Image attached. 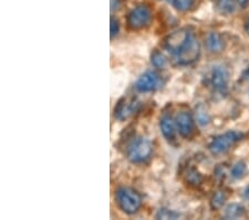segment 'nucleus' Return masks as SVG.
<instances>
[{
	"instance_id": "obj_19",
	"label": "nucleus",
	"mask_w": 249,
	"mask_h": 220,
	"mask_svg": "<svg viewBox=\"0 0 249 220\" xmlns=\"http://www.w3.org/2000/svg\"><path fill=\"white\" fill-rule=\"evenodd\" d=\"M246 171H247V167H246V165H245V162L239 161V162H237L234 167H232L231 176L236 179H239V178L244 177V175L246 174Z\"/></svg>"
},
{
	"instance_id": "obj_22",
	"label": "nucleus",
	"mask_w": 249,
	"mask_h": 220,
	"mask_svg": "<svg viewBox=\"0 0 249 220\" xmlns=\"http://www.w3.org/2000/svg\"><path fill=\"white\" fill-rule=\"evenodd\" d=\"M238 3H239V6H240V7L245 8V7H247V6H248L249 0H238Z\"/></svg>"
},
{
	"instance_id": "obj_21",
	"label": "nucleus",
	"mask_w": 249,
	"mask_h": 220,
	"mask_svg": "<svg viewBox=\"0 0 249 220\" xmlns=\"http://www.w3.org/2000/svg\"><path fill=\"white\" fill-rule=\"evenodd\" d=\"M110 30H111V38H114L115 36L119 34V31H120V22H119L118 19H115L113 17L111 18Z\"/></svg>"
},
{
	"instance_id": "obj_20",
	"label": "nucleus",
	"mask_w": 249,
	"mask_h": 220,
	"mask_svg": "<svg viewBox=\"0 0 249 220\" xmlns=\"http://www.w3.org/2000/svg\"><path fill=\"white\" fill-rule=\"evenodd\" d=\"M178 217L179 215L178 213L168 209H160L159 211V214L156 215V218L158 219H176Z\"/></svg>"
},
{
	"instance_id": "obj_11",
	"label": "nucleus",
	"mask_w": 249,
	"mask_h": 220,
	"mask_svg": "<svg viewBox=\"0 0 249 220\" xmlns=\"http://www.w3.org/2000/svg\"><path fill=\"white\" fill-rule=\"evenodd\" d=\"M160 130H162V134L167 141L173 142L176 138V123L174 120L170 116H164V117L160 119Z\"/></svg>"
},
{
	"instance_id": "obj_8",
	"label": "nucleus",
	"mask_w": 249,
	"mask_h": 220,
	"mask_svg": "<svg viewBox=\"0 0 249 220\" xmlns=\"http://www.w3.org/2000/svg\"><path fill=\"white\" fill-rule=\"evenodd\" d=\"M176 125L180 136L191 139L195 135V121L188 111H180L176 116Z\"/></svg>"
},
{
	"instance_id": "obj_12",
	"label": "nucleus",
	"mask_w": 249,
	"mask_h": 220,
	"mask_svg": "<svg viewBox=\"0 0 249 220\" xmlns=\"http://www.w3.org/2000/svg\"><path fill=\"white\" fill-rule=\"evenodd\" d=\"M206 43L207 48L212 51V53H219V51H222L225 47L224 39L222 38V36L217 33H212L208 35Z\"/></svg>"
},
{
	"instance_id": "obj_6",
	"label": "nucleus",
	"mask_w": 249,
	"mask_h": 220,
	"mask_svg": "<svg viewBox=\"0 0 249 220\" xmlns=\"http://www.w3.org/2000/svg\"><path fill=\"white\" fill-rule=\"evenodd\" d=\"M163 81L160 76L154 71H147L143 74L136 81V89L141 93H150V91H155L159 88L162 87Z\"/></svg>"
},
{
	"instance_id": "obj_17",
	"label": "nucleus",
	"mask_w": 249,
	"mask_h": 220,
	"mask_svg": "<svg viewBox=\"0 0 249 220\" xmlns=\"http://www.w3.org/2000/svg\"><path fill=\"white\" fill-rule=\"evenodd\" d=\"M151 61L153 63V66L156 68H160V69H163V68H165L166 63H167V60L165 58V56H164L162 53H160V51L155 50L153 54L151 56Z\"/></svg>"
},
{
	"instance_id": "obj_4",
	"label": "nucleus",
	"mask_w": 249,
	"mask_h": 220,
	"mask_svg": "<svg viewBox=\"0 0 249 220\" xmlns=\"http://www.w3.org/2000/svg\"><path fill=\"white\" fill-rule=\"evenodd\" d=\"M242 138L243 134L238 131H227V133L219 135L213 139L208 146V149L213 155L224 154L230 150L232 146H235L239 140H242Z\"/></svg>"
},
{
	"instance_id": "obj_7",
	"label": "nucleus",
	"mask_w": 249,
	"mask_h": 220,
	"mask_svg": "<svg viewBox=\"0 0 249 220\" xmlns=\"http://www.w3.org/2000/svg\"><path fill=\"white\" fill-rule=\"evenodd\" d=\"M192 33L187 29H179L178 31L168 35L164 40V46L168 51H171L173 55H175L178 51L185 45L186 41L190 38Z\"/></svg>"
},
{
	"instance_id": "obj_9",
	"label": "nucleus",
	"mask_w": 249,
	"mask_h": 220,
	"mask_svg": "<svg viewBox=\"0 0 249 220\" xmlns=\"http://www.w3.org/2000/svg\"><path fill=\"white\" fill-rule=\"evenodd\" d=\"M228 80H230V74H228L226 68L222 66L214 67L211 75V82L217 93H226L228 88Z\"/></svg>"
},
{
	"instance_id": "obj_5",
	"label": "nucleus",
	"mask_w": 249,
	"mask_h": 220,
	"mask_svg": "<svg viewBox=\"0 0 249 220\" xmlns=\"http://www.w3.org/2000/svg\"><path fill=\"white\" fill-rule=\"evenodd\" d=\"M152 13L147 6L141 5L135 7L127 16V26L132 30H140L150 25Z\"/></svg>"
},
{
	"instance_id": "obj_14",
	"label": "nucleus",
	"mask_w": 249,
	"mask_h": 220,
	"mask_svg": "<svg viewBox=\"0 0 249 220\" xmlns=\"http://www.w3.org/2000/svg\"><path fill=\"white\" fill-rule=\"evenodd\" d=\"M226 216L227 219H239L247 217V211L245 209V207L238 203H232L226 208Z\"/></svg>"
},
{
	"instance_id": "obj_3",
	"label": "nucleus",
	"mask_w": 249,
	"mask_h": 220,
	"mask_svg": "<svg viewBox=\"0 0 249 220\" xmlns=\"http://www.w3.org/2000/svg\"><path fill=\"white\" fill-rule=\"evenodd\" d=\"M152 155V143L148 139L139 137L127 147V158L134 163L145 162Z\"/></svg>"
},
{
	"instance_id": "obj_23",
	"label": "nucleus",
	"mask_w": 249,
	"mask_h": 220,
	"mask_svg": "<svg viewBox=\"0 0 249 220\" xmlns=\"http://www.w3.org/2000/svg\"><path fill=\"white\" fill-rule=\"evenodd\" d=\"M243 77H244L245 79H246V80H249V68H247V70L245 71Z\"/></svg>"
},
{
	"instance_id": "obj_1",
	"label": "nucleus",
	"mask_w": 249,
	"mask_h": 220,
	"mask_svg": "<svg viewBox=\"0 0 249 220\" xmlns=\"http://www.w3.org/2000/svg\"><path fill=\"white\" fill-rule=\"evenodd\" d=\"M115 200L120 209L128 215L135 214L142 206V198L131 188H120L115 194Z\"/></svg>"
},
{
	"instance_id": "obj_2",
	"label": "nucleus",
	"mask_w": 249,
	"mask_h": 220,
	"mask_svg": "<svg viewBox=\"0 0 249 220\" xmlns=\"http://www.w3.org/2000/svg\"><path fill=\"white\" fill-rule=\"evenodd\" d=\"M200 55V45L197 38L191 34L190 38L180 49L174 56V62L178 66L192 65L198 59Z\"/></svg>"
},
{
	"instance_id": "obj_16",
	"label": "nucleus",
	"mask_w": 249,
	"mask_h": 220,
	"mask_svg": "<svg viewBox=\"0 0 249 220\" xmlns=\"http://www.w3.org/2000/svg\"><path fill=\"white\" fill-rule=\"evenodd\" d=\"M227 199V194L225 193L224 190H219L216 191V193L213 195V197L211 199V207L212 209L217 210L219 208H222L224 206L225 201Z\"/></svg>"
},
{
	"instance_id": "obj_10",
	"label": "nucleus",
	"mask_w": 249,
	"mask_h": 220,
	"mask_svg": "<svg viewBox=\"0 0 249 220\" xmlns=\"http://www.w3.org/2000/svg\"><path fill=\"white\" fill-rule=\"evenodd\" d=\"M138 102L134 99H126L123 98L116 103L114 109V116L119 120H125L136 110Z\"/></svg>"
},
{
	"instance_id": "obj_13",
	"label": "nucleus",
	"mask_w": 249,
	"mask_h": 220,
	"mask_svg": "<svg viewBox=\"0 0 249 220\" xmlns=\"http://www.w3.org/2000/svg\"><path fill=\"white\" fill-rule=\"evenodd\" d=\"M186 182L193 188H197L203 183V176L194 167L188 168L185 175Z\"/></svg>"
},
{
	"instance_id": "obj_15",
	"label": "nucleus",
	"mask_w": 249,
	"mask_h": 220,
	"mask_svg": "<svg viewBox=\"0 0 249 220\" xmlns=\"http://www.w3.org/2000/svg\"><path fill=\"white\" fill-rule=\"evenodd\" d=\"M215 7L222 15H231L236 9V3L234 0H216Z\"/></svg>"
},
{
	"instance_id": "obj_18",
	"label": "nucleus",
	"mask_w": 249,
	"mask_h": 220,
	"mask_svg": "<svg viewBox=\"0 0 249 220\" xmlns=\"http://www.w3.org/2000/svg\"><path fill=\"white\" fill-rule=\"evenodd\" d=\"M173 6L178 11L185 13L194 7V0H173Z\"/></svg>"
},
{
	"instance_id": "obj_24",
	"label": "nucleus",
	"mask_w": 249,
	"mask_h": 220,
	"mask_svg": "<svg viewBox=\"0 0 249 220\" xmlns=\"http://www.w3.org/2000/svg\"><path fill=\"white\" fill-rule=\"evenodd\" d=\"M245 30H246V33L249 35V18L247 19L246 23H245Z\"/></svg>"
}]
</instances>
